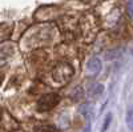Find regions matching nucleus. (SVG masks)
<instances>
[{"instance_id":"7","label":"nucleus","mask_w":133,"mask_h":132,"mask_svg":"<svg viewBox=\"0 0 133 132\" xmlns=\"http://www.w3.org/2000/svg\"><path fill=\"white\" fill-rule=\"evenodd\" d=\"M36 132H55V128L51 125H43V127H39Z\"/></svg>"},{"instance_id":"1","label":"nucleus","mask_w":133,"mask_h":132,"mask_svg":"<svg viewBox=\"0 0 133 132\" xmlns=\"http://www.w3.org/2000/svg\"><path fill=\"white\" fill-rule=\"evenodd\" d=\"M73 75V68L71 67L69 64H59L56 68L53 70L52 72V76L53 79L56 80L57 83H65L68 81Z\"/></svg>"},{"instance_id":"3","label":"nucleus","mask_w":133,"mask_h":132,"mask_svg":"<svg viewBox=\"0 0 133 132\" xmlns=\"http://www.w3.org/2000/svg\"><path fill=\"white\" fill-rule=\"evenodd\" d=\"M85 71H87V73L89 76L97 75L100 71H101V60H100L98 58H92L87 63Z\"/></svg>"},{"instance_id":"5","label":"nucleus","mask_w":133,"mask_h":132,"mask_svg":"<svg viewBox=\"0 0 133 132\" xmlns=\"http://www.w3.org/2000/svg\"><path fill=\"white\" fill-rule=\"evenodd\" d=\"M127 125L133 132V109H129L127 114Z\"/></svg>"},{"instance_id":"6","label":"nucleus","mask_w":133,"mask_h":132,"mask_svg":"<svg viewBox=\"0 0 133 132\" xmlns=\"http://www.w3.org/2000/svg\"><path fill=\"white\" fill-rule=\"evenodd\" d=\"M110 122H112V115H110V114H108V115L105 116V120H104V124H103V128H101V132H105V131L108 129V127H109V124H110Z\"/></svg>"},{"instance_id":"8","label":"nucleus","mask_w":133,"mask_h":132,"mask_svg":"<svg viewBox=\"0 0 133 132\" xmlns=\"http://www.w3.org/2000/svg\"><path fill=\"white\" fill-rule=\"evenodd\" d=\"M128 14H129V16L133 19V0H128Z\"/></svg>"},{"instance_id":"9","label":"nucleus","mask_w":133,"mask_h":132,"mask_svg":"<svg viewBox=\"0 0 133 132\" xmlns=\"http://www.w3.org/2000/svg\"><path fill=\"white\" fill-rule=\"evenodd\" d=\"M2 114L3 112H2V108H0V120H2Z\"/></svg>"},{"instance_id":"2","label":"nucleus","mask_w":133,"mask_h":132,"mask_svg":"<svg viewBox=\"0 0 133 132\" xmlns=\"http://www.w3.org/2000/svg\"><path fill=\"white\" fill-rule=\"evenodd\" d=\"M59 102H60V96L57 93H47L39 99L37 108L39 111H49L55 105H57Z\"/></svg>"},{"instance_id":"4","label":"nucleus","mask_w":133,"mask_h":132,"mask_svg":"<svg viewBox=\"0 0 133 132\" xmlns=\"http://www.w3.org/2000/svg\"><path fill=\"white\" fill-rule=\"evenodd\" d=\"M103 91H104V87L101 84H93L91 87V90H89V93L92 96H98V95L103 93Z\"/></svg>"}]
</instances>
